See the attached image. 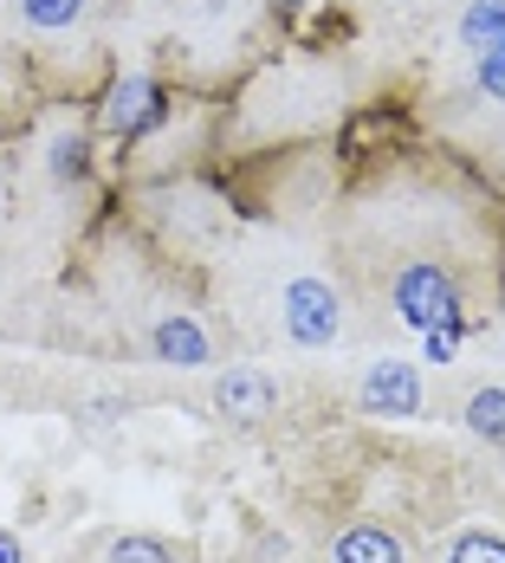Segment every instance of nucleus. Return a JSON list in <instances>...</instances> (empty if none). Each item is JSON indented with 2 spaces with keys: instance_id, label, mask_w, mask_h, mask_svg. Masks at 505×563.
<instances>
[{
  "instance_id": "f257e3e1",
  "label": "nucleus",
  "mask_w": 505,
  "mask_h": 563,
  "mask_svg": "<svg viewBox=\"0 0 505 563\" xmlns=\"http://www.w3.org/2000/svg\"><path fill=\"white\" fill-rule=\"evenodd\" d=\"M389 305L408 331H435V324L473 331V324L460 318V285H453V273L441 260H402L395 279H389Z\"/></svg>"
},
{
  "instance_id": "7ed1b4c3",
  "label": "nucleus",
  "mask_w": 505,
  "mask_h": 563,
  "mask_svg": "<svg viewBox=\"0 0 505 563\" xmlns=\"http://www.w3.org/2000/svg\"><path fill=\"white\" fill-rule=\"evenodd\" d=\"M356 408H363V415H383V421H415V415L428 408V383H421L415 363L383 356V363L363 369V383H356Z\"/></svg>"
},
{
  "instance_id": "6e6552de",
  "label": "nucleus",
  "mask_w": 505,
  "mask_h": 563,
  "mask_svg": "<svg viewBox=\"0 0 505 563\" xmlns=\"http://www.w3.org/2000/svg\"><path fill=\"white\" fill-rule=\"evenodd\" d=\"M460 46L480 58L493 53V46H505V0H466V13H460Z\"/></svg>"
},
{
  "instance_id": "f03ea898",
  "label": "nucleus",
  "mask_w": 505,
  "mask_h": 563,
  "mask_svg": "<svg viewBox=\"0 0 505 563\" xmlns=\"http://www.w3.org/2000/svg\"><path fill=\"white\" fill-rule=\"evenodd\" d=\"M279 331L298 350H331L343 338V298H337L331 279H318V273H298V279H285L279 291Z\"/></svg>"
},
{
  "instance_id": "f3484780",
  "label": "nucleus",
  "mask_w": 505,
  "mask_h": 563,
  "mask_svg": "<svg viewBox=\"0 0 505 563\" xmlns=\"http://www.w3.org/2000/svg\"><path fill=\"white\" fill-rule=\"evenodd\" d=\"M0 208H7V195H0Z\"/></svg>"
},
{
  "instance_id": "2eb2a0df",
  "label": "nucleus",
  "mask_w": 505,
  "mask_h": 563,
  "mask_svg": "<svg viewBox=\"0 0 505 563\" xmlns=\"http://www.w3.org/2000/svg\"><path fill=\"white\" fill-rule=\"evenodd\" d=\"M0 563H26V544H20V531H7V525H0Z\"/></svg>"
},
{
  "instance_id": "1a4fd4ad",
  "label": "nucleus",
  "mask_w": 505,
  "mask_h": 563,
  "mask_svg": "<svg viewBox=\"0 0 505 563\" xmlns=\"http://www.w3.org/2000/svg\"><path fill=\"white\" fill-rule=\"evenodd\" d=\"M460 421H466V428H473L486 448H505V383H486V389L466 395Z\"/></svg>"
},
{
  "instance_id": "dca6fc26",
  "label": "nucleus",
  "mask_w": 505,
  "mask_h": 563,
  "mask_svg": "<svg viewBox=\"0 0 505 563\" xmlns=\"http://www.w3.org/2000/svg\"><path fill=\"white\" fill-rule=\"evenodd\" d=\"M273 7H279V13H298V7H305V0H273Z\"/></svg>"
},
{
  "instance_id": "39448f33",
  "label": "nucleus",
  "mask_w": 505,
  "mask_h": 563,
  "mask_svg": "<svg viewBox=\"0 0 505 563\" xmlns=\"http://www.w3.org/2000/svg\"><path fill=\"white\" fill-rule=\"evenodd\" d=\"M150 350H156V363H175V369H208L215 363V343L188 311H163L150 324Z\"/></svg>"
},
{
  "instance_id": "423d86ee",
  "label": "nucleus",
  "mask_w": 505,
  "mask_h": 563,
  "mask_svg": "<svg viewBox=\"0 0 505 563\" xmlns=\"http://www.w3.org/2000/svg\"><path fill=\"white\" fill-rule=\"evenodd\" d=\"M215 408L233 415V421H266L279 408V383L266 369H227L221 383H215Z\"/></svg>"
},
{
  "instance_id": "9d476101",
  "label": "nucleus",
  "mask_w": 505,
  "mask_h": 563,
  "mask_svg": "<svg viewBox=\"0 0 505 563\" xmlns=\"http://www.w3.org/2000/svg\"><path fill=\"white\" fill-rule=\"evenodd\" d=\"M85 169H91V143H85V130H58L53 143H46V175H53V181H78Z\"/></svg>"
},
{
  "instance_id": "ddd939ff",
  "label": "nucleus",
  "mask_w": 505,
  "mask_h": 563,
  "mask_svg": "<svg viewBox=\"0 0 505 563\" xmlns=\"http://www.w3.org/2000/svg\"><path fill=\"white\" fill-rule=\"evenodd\" d=\"M85 7H91V0H20V20L58 33V26H72V20H85Z\"/></svg>"
},
{
  "instance_id": "20e7f679",
  "label": "nucleus",
  "mask_w": 505,
  "mask_h": 563,
  "mask_svg": "<svg viewBox=\"0 0 505 563\" xmlns=\"http://www.w3.org/2000/svg\"><path fill=\"white\" fill-rule=\"evenodd\" d=\"M98 123H105L111 136H123V143H136V136H150V130H163L168 123V91L156 85V78L130 71V78H117L111 85V98H105Z\"/></svg>"
},
{
  "instance_id": "f8f14e48",
  "label": "nucleus",
  "mask_w": 505,
  "mask_h": 563,
  "mask_svg": "<svg viewBox=\"0 0 505 563\" xmlns=\"http://www.w3.org/2000/svg\"><path fill=\"white\" fill-rule=\"evenodd\" d=\"M105 563H175V551L163 538H150V531H123V538H111Z\"/></svg>"
},
{
  "instance_id": "0eeeda50",
  "label": "nucleus",
  "mask_w": 505,
  "mask_h": 563,
  "mask_svg": "<svg viewBox=\"0 0 505 563\" xmlns=\"http://www.w3.org/2000/svg\"><path fill=\"white\" fill-rule=\"evenodd\" d=\"M331 563H408V544L395 538L389 525H376V518H363V525H350V531H337V544H331Z\"/></svg>"
},
{
  "instance_id": "4468645a",
  "label": "nucleus",
  "mask_w": 505,
  "mask_h": 563,
  "mask_svg": "<svg viewBox=\"0 0 505 563\" xmlns=\"http://www.w3.org/2000/svg\"><path fill=\"white\" fill-rule=\"evenodd\" d=\"M473 91H480L486 104H505V46L473 58Z\"/></svg>"
},
{
  "instance_id": "9b49d317",
  "label": "nucleus",
  "mask_w": 505,
  "mask_h": 563,
  "mask_svg": "<svg viewBox=\"0 0 505 563\" xmlns=\"http://www.w3.org/2000/svg\"><path fill=\"white\" fill-rule=\"evenodd\" d=\"M441 563H505V538L486 531V525H473V531H460L448 551H441Z\"/></svg>"
}]
</instances>
